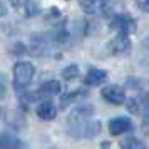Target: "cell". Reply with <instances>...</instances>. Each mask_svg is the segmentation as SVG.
I'll return each mask as SVG.
<instances>
[{
  "label": "cell",
  "instance_id": "6da1fadb",
  "mask_svg": "<svg viewBox=\"0 0 149 149\" xmlns=\"http://www.w3.org/2000/svg\"><path fill=\"white\" fill-rule=\"evenodd\" d=\"M35 74V67L30 62L20 61L14 65V87L17 91H24L32 82V77Z\"/></svg>",
  "mask_w": 149,
  "mask_h": 149
},
{
  "label": "cell",
  "instance_id": "7a4b0ae2",
  "mask_svg": "<svg viewBox=\"0 0 149 149\" xmlns=\"http://www.w3.org/2000/svg\"><path fill=\"white\" fill-rule=\"evenodd\" d=\"M69 132L74 137H94L101 132V121L97 119H86L81 122L67 124Z\"/></svg>",
  "mask_w": 149,
  "mask_h": 149
},
{
  "label": "cell",
  "instance_id": "3957f363",
  "mask_svg": "<svg viewBox=\"0 0 149 149\" xmlns=\"http://www.w3.org/2000/svg\"><path fill=\"white\" fill-rule=\"evenodd\" d=\"M109 27L117 30V34H132L136 32V27H137V24L136 20L127 14H117L114 15L111 22H109Z\"/></svg>",
  "mask_w": 149,
  "mask_h": 149
},
{
  "label": "cell",
  "instance_id": "277c9868",
  "mask_svg": "<svg viewBox=\"0 0 149 149\" xmlns=\"http://www.w3.org/2000/svg\"><path fill=\"white\" fill-rule=\"evenodd\" d=\"M101 95L104 101H107L109 104H114V106H121L126 102V94H124L122 87L116 86V84H109L106 87H102Z\"/></svg>",
  "mask_w": 149,
  "mask_h": 149
},
{
  "label": "cell",
  "instance_id": "5b68a950",
  "mask_svg": "<svg viewBox=\"0 0 149 149\" xmlns=\"http://www.w3.org/2000/svg\"><path fill=\"white\" fill-rule=\"evenodd\" d=\"M81 7L89 15H102L111 7V0H81Z\"/></svg>",
  "mask_w": 149,
  "mask_h": 149
},
{
  "label": "cell",
  "instance_id": "8992f818",
  "mask_svg": "<svg viewBox=\"0 0 149 149\" xmlns=\"http://www.w3.org/2000/svg\"><path fill=\"white\" fill-rule=\"evenodd\" d=\"M109 127V132L112 136H121V134H126L129 131H132V121L129 119V117H114V119H111L107 124Z\"/></svg>",
  "mask_w": 149,
  "mask_h": 149
},
{
  "label": "cell",
  "instance_id": "52a82bcc",
  "mask_svg": "<svg viewBox=\"0 0 149 149\" xmlns=\"http://www.w3.org/2000/svg\"><path fill=\"white\" fill-rule=\"evenodd\" d=\"M92 116H94V107L91 104H82V106H77V107H74L70 111V114L67 117V124L92 119Z\"/></svg>",
  "mask_w": 149,
  "mask_h": 149
},
{
  "label": "cell",
  "instance_id": "ba28073f",
  "mask_svg": "<svg viewBox=\"0 0 149 149\" xmlns=\"http://www.w3.org/2000/svg\"><path fill=\"white\" fill-rule=\"evenodd\" d=\"M109 49H111V52L112 54H127L129 50H131V40H129V35L127 34H117L111 40L109 44Z\"/></svg>",
  "mask_w": 149,
  "mask_h": 149
},
{
  "label": "cell",
  "instance_id": "9c48e42d",
  "mask_svg": "<svg viewBox=\"0 0 149 149\" xmlns=\"http://www.w3.org/2000/svg\"><path fill=\"white\" fill-rule=\"evenodd\" d=\"M35 114H37V117L42 119V121H52V119H55V116H57L55 104L52 101L39 102V106H37V109H35Z\"/></svg>",
  "mask_w": 149,
  "mask_h": 149
},
{
  "label": "cell",
  "instance_id": "30bf717a",
  "mask_svg": "<svg viewBox=\"0 0 149 149\" xmlns=\"http://www.w3.org/2000/svg\"><path fill=\"white\" fill-rule=\"evenodd\" d=\"M106 81H107V72L97 67L89 69L86 77H84V82L87 86H101L102 82H106Z\"/></svg>",
  "mask_w": 149,
  "mask_h": 149
},
{
  "label": "cell",
  "instance_id": "8fae6325",
  "mask_svg": "<svg viewBox=\"0 0 149 149\" xmlns=\"http://www.w3.org/2000/svg\"><path fill=\"white\" fill-rule=\"evenodd\" d=\"M61 91H62L61 81L50 79V81H45L40 87H39V94H42V95H55V94H61Z\"/></svg>",
  "mask_w": 149,
  "mask_h": 149
},
{
  "label": "cell",
  "instance_id": "7c38bea8",
  "mask_svg": "<svg viewBox=\"0 0 149 149\" xmlns=\"http://www.w3.org/2000/svg\"><path fill=\"white\" fill-rule=\"evenodd\" d=\"M87 92L84 91V89H77V91H72V92H67V94H64L61 97V107L62 109H67L69 106H72L77 99H82V97H86Z\"/></svg>",
  "mask_w": 149,
  "mask_h": 149
},
{
  "label": "cell",
  "instance_id": "4fadbf2b",
  "mask_svg": "<svg viewBox=\"0 0 149 149\" xmlns=\"http://www.w3.org/2000/svg\"><path fill=\"white\" fill-rule=\"evenodd\" d=\"M22 144L17 136L8 132H0V149H20Z\"/></svg>",
  "mask_w": 149,
  "mask_h": 149
},
{
  "label": "cell",
  "instance_id": "5bb4252c",
  "mask_svg": "<svg viewBox=\"0 0 149 149\" xmlns=\"http://www.w3.org/2000/svg\"><path fill=\"white\" fill-rule=\"evenodd\" d=\"M121 148L122 149H148L146 142L137 139V137H127L121 142Z\"/></svg>",
  "mask_w": 149,
  "mask_h": 149
},
{
  "label": "cell",
  "instance_id": "9a60e30c",
  "mask_svg": "<svg viewBox=\"0 0 149 149\" xmlns=\"http://www.w3.org/2000/svg\"><path fill=\"white\" fill-rule=\"evenodd\" d=\"M79 75V67H77V64H70L67 67L62 70V77L65 79V81H72Z\"/></svg>",
  "mask_w": 149,
  "mask_h": 149
},
{
  "label": "cell",
  "instance_id": "2e32d148",
  "mask_svg": "<svg viewBox=\"0 0 149 149\" xmlns=\"http://www.w3.org/2000/svg\"><path fill=\"white\" fill-rule=\"evenodd\" d=\"M139 112L148 117L149 116V94H144L139 97Z\"/></svg>",
  "mask_w": 149,
  "mask_h": 149
},
{
  "label": "cell",
  "instance_id": "e0dca14e",
  "mask_svg": "<svg viewBox=\"0 0 149 149\" xmlns=\"http://www.w3.org/2000/svg\"><path fill=\"white\" fill-rule=\"evenodd\" d=\"M7 94V77L3 72H0V101Z\"/></svg>",
  "mask_w": 149,
  "mask_h": 149
},
{
  "label": "cell",
  "instance_id": "ac0fdd59",
  "mask_svg": "<svg viewBox=\"0 0 149 149\" xmlns=\"http://www.w3.org/2000/svg\"><path fill=\"white\" fill-rule=\"evenodd\" d=\"M127 109H129V112H139V99H129L127 101Z\"/></svg>",
  "mask_w": 149,
  "mask_h": 149
},
{
  "label": "cell",
  "instance_id": "d6986e66",
  "mask_svg": "<svg viewBox=\"0 0 149 149\" xmlns=\"http://www.w3.org/2000/svg\"><path fill=\"white\" fill-rule=\"evenodd\" d=\"M136 5L141 8L142 12L149 14V0H136Z\"/></svg>",
  "mask_w": 149,
  "mask_h": 149
},
{
  "label": "cell",
  "instance_id": "ffe728a7",
  "mask_svg": "<svg viewBox=\"0 0 149 149\" xmlns=\"http://www.w3.org/2000/svg\"><path fill=\"white\" fill-rule=\"evenodd\" d=\"M49 149H59V148H49Z\"/></svg>",
  "mask_w": 149,
  "mask_h": 149
},
{
  "label": "cell",
  "instance_id": "44dd1931",
  "mask_svg": "<svg viewBox=\"0 0 149 149\" xmlns=\"http://www.w3.org/2000/svg\"><path fill=\"white\" fill-rule=\"evenodd\" d=\"M148 42H149V35H148Z\"/></svg>",
  "mask_w": 149,
  "mask_h": 149
}]
</instances>
